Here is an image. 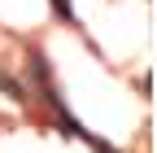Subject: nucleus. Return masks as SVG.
Masks as SVG:
<instances>
[{
	"label": "nucleus",
	"mask_w": 157,
	"mask_h": 153,
	"mask_svg": "<svg viewBox=\"0 0 157 153\" xmlns=\"http://www.w3.org/2000/svg\"><path fill=\"white\" fill-rule=\"evenodd\" d=\"M52 9L66 18V22H74V9H70V0H52Z\"/></svg>",
	"instance_id": "obj_1"
}]
</instances>
